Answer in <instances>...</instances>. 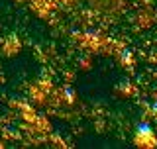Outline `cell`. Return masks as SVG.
<instances>
[{"label":"cell","mask_w":157,"mask_h":149,"mask_svg":"<svg viewBox=\"0 0 157 149\" xmlns=\"http://www.w3.org/2000/svg\"><path fill=\"white\" fill-rule=\"evenodd\" d=\"M153 114H155V118H157V102L153 104Z\"/></svg>","instance_id":"cell-1"}]
</instances>
